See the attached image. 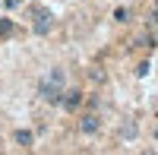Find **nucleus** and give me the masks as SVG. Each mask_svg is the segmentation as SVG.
Instances as JSON below:
<instances>
[{
	"instance_id": "obj_1",
	"label": "nucleus",
	"mask_w": 158,
	"mask_h": 155,
	"mask_svg": "<svg viewBox=\"0 0 158 155\" xmlns=\"http://www.w3.org/2000/svg\"><path fill=\"white\" fill-rule=\"evenodd\" d=\"M63 89H67V73L60 67H54L48 76H41V82H38V98L48 101V105H60Z\"/></svg>"
},
{
	"instance_id": "obj_2",
	"label": "nucleus",
	"mask_w": 158,
	"mask_h": 155,
	"mask_svg": "<svg viewBox=\"0 0 158 155\" xmlns=\"http://www.w3.org/2000/svg\"><path fill=\"white\" fill-rule=\"evenodd\" d=\"M101 130V117L98 114H82V117H79V133L82 136H95Z\"/></svg>"
},
{
	"instance_id": "obj_3",
	"label": "nucleus",
	"mask_w": 158,
	"mask_h": 155,
	"mask_svg": "<svg viewBox=\"0 0 158 155\" xmlns=\"http://www.w3.org/2000/svg\"><path fill=\"white\" fill-rule=\"evenodd\" d=\"M82 92H79V89H63V95H60V108L63 111H76L79 105H82Z\"/></svg>"
},
{
	"instance_id": "obj_4",
	"label": "nucleus",
	"mask_w": 158,
	"mask_h": 155,
	"mask_svg": "<svg viewBox=\"0 0 158 155\" xmlns=\"http://www.w3.org/2000/svg\"><path fill=\"white\" fill-rule=\"evenodd\" d=\"M35 35H48L51 29H54V16L51 13H44V10H35Z\"/></svg>"
},
{
	"instance_id": "obj_5",
	"label": "nucleus",
	"mask_w": 158,
	"mask_h": 155,
	"mask_svg": "<svg viewBox=\"0 0 158 155\" xmlns=\"http://www.w3.org/2000/svg\"><path fill=\"white\" fill-rule=\"evenodd\" d=\"M136 133H139L136 120H123V127H120V136H123V139H136Z\"/></svg>"
},
{
	"instance_id": "obj_6",
	"label": "nucleus",
	"mask_w": 158,
	"mask_h": 155,
	"mask_svg": "<svg viewBox=\"0 0 158 155\" xmlns=\"http://www.w3.org/2000/svg\"><path fill=\"white\" fill-rule=\"evenodd\" d=\"M16 143L19 146H32L35 143V133L32 130H16Z\"/></svg>"
},
{
	"instance_id": "obj_7",
	"label": "nucleus",
	"mask_w": 158,
	"mask_h": 155,
	"mask_svg": "<svg viewBox=\"0 0 158 155\" xmlns=\"http://www.w3.org/2000/svg\"><path fill=\"white\" fill-rule=\"evenodd\" d=\"M114 22H130V10L127 6H117L114 10Z\"/></svg>"
},
{
	"instance_id": "obj_8",
	"label": "nucleus",
	"mask_w": 158,
	"mask_h": 155,
	"mask_svg": "<svg viewBox=\"0 0 158 155\" xmlns=\"http://www.w3.org/2000/svg\"><path fill=\"white\" fill-rule=\"evenodd\" d=\"M136 44H139V48H152V44H155V35H142Z\"/></svg>"
},
{
	"instance_id": "obj_9",
	"label": "nucleus",
	"mask_w": 158,
	"mask_h": 155,
	"mask_svg": "<svg viewBox=\"0 0 158 155\" xmlns=\"http://www.w3.org/2000/svg\"><path fill=\"white\" fill-rule=\"evenodd\" d=\"M149 22H158V0H155V6H152V16H149Z\"/></svg>"
},
{
	"instance_id": "obj_10",
	"label": "nucleus",
	"mask_w": 158,
	"mask_h": 155,
	"mask_svg": "<svg viewBox=\"0 0 158 155\" xmlns=\"http://www.w3.org/2000/svg\"><path fill=\"white\" fill-rule=\"evenodd\" d=\"M152 136H155V143H158V127H155V130H152Z\"/></svg>"
},
{
	"instance_id": "obj_11",
	"label": "nucleus",
	"mask_w": 158,
	"mask_h": 155,
	"mask_svg": "<svg viewBox=\"0 0 158 155\" xmlns=\"http://www.w3.org/2000/svg\"><path fill=\"white\" fill-rule=\"evenodd\" d=\"M152 108H155V114H158V98H155V105H152Z\"/></svg>"
}]
</instances>
